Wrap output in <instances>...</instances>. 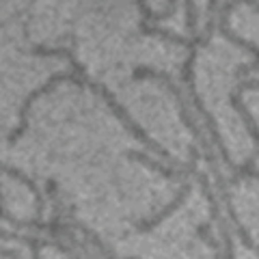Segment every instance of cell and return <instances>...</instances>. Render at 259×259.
Listing matches in <instances>:
<instances>
[{"label": "cell", "instance_id": "obj_6", "mask_svg": "<svg viewBox=\"0 0 259 259\" xmlns=\"http://www.w3.org/2000/svg\"><path fill=\"white\" fill-rule=\"evenodd\" d=\"M197 233H199V238L205 242V244H209L214 248V253H216V259H223V246H221V242H218L212 233H209V225H201L199 229H197Z\"/></svg>", "mask_w": 259, "mask_h": 259}, {"label": "cell", "instance_id": "obj_4", "mask_svg": "<svg viewBox=\"0 0 259 259\" xmlns=\"http://www.w3.org/2000/svg\"><path fill=\"white\" fill-rule=\"evenodd\" d=\"M59 82H74V84H78V87H84V78H80L78 74H54L48 82L41 87V89H37V91H32L28 97H26V102H24V106H22V110H20V127H15L13 132H11V143H15L20 139V136L24 134V130H26V125H28V110H30V106H32V102L37 100V97H41L44 93H48V91H52V89L59 84Z\"/></svg>", "mask_w": 259, "mask_h": 259}, {"label": "cell", "instance_id": "obj_3", "mask_svg": "<svg viewBox=\"0 0 259 259\" xmlns=\"http://www.w3.org/2000/svg\"><path fill=\"white\" fill-rule=\"evenodd\" d=\"M82 78H84V87L89 84V89H91V91L100 93V95L104 97V100H106V104H108V106L112 108V112H115V115H117V117L121 119V123H123V125H125V127L130 130V132H132V134L136 136V139H139L141 143H145V145H147V147H149V149H151L153 153H158V156H160L162 160H164V162H168V164H175V166H180V162H177V160H173V156H171V153H168L166 149H162V147H160V145H158L156 141H151L149 136L145 134L143 130H141L139 125H136L132 119H130V115H127V112H125L123 108L119 106V104H117V100H115V97L110 95V91H108L106 87H102V84H95V82H91V80L87 78V74H84Z\"/></svg>", "mask_w": 259, "mask_h": 259}, {"label": "cell", "instance_id": "obj_2", "mask_svg": "<svg viewBox=\"0 0 259 259\" xmlns=\"http://www.w3.org/2000/svg\"><path fill=\"white\" fill-rule=\"evenodd\" d=\"M194 59H197V48H192L190 54H188V59H186V63H184L182 80H184V84H186V89H188V93H190L192 106L197 108V112H199L201 117H203V123H205V127H207V134H209V139H212V143L218 147L221 160L231 168V171H236L238 166L233 164V160H231V156H229V151H227V147H225V143H223V139H221V132H218V125H216L214 117L203 108V102H201V97L197 95V89H194V80H192V63H194Z\"/></svg>", "mask_w": 259, "mask_h": 259}, {"label": "cell", "instance_id": "obj_1", "mask_svg": "<svg viewBox=\"0 0 259 259\" xmlns=\"http://www.w3.org/2000/svg\"><path fill=\"white\" fill-rule=\"evenodd\" d=\"M132 78H134V80H145V78L164 80L166 87L171 89V93L177 97V104H180V112H182V121H184V125L190 130L192 136H194V141L199 143V147H201V158L205 160V164L209 166V171H212V175H214V182H216V192H218V194H229V182H227L225 177H223V173H221V166H218V162H216V153H214V149H212V145H209L207 136H205L203 132H201L199 125L194 123V119L190 117V112H188V104H186V100H184L182 91H180V89H177V87L173 84L171 76H168V74H162V71H153V69L143 67V69H136Z\"/></svg>", "mask_w": 259, "mask_h": 259}, {"label": "cell", "instance_id": "obj_5", "mask_svg": "<svg viewBox=\"0 0 259 259\" xmlns=\"http://www.w3.org/2000/svg\"><path fill=\"white\" fill-rule=\"evenodd\" d=\"M190 192H192V184H190L188 180H182V188H180V192H177L175 197H173L171 203H168L164 209H162V212H158V214L153 216V218H149V221H143V223H139V225L134 227V229L139 231V233H145V231L153 229V227H158L162 221H166V218L171 216L173 212H177V209H180V205L184 203L186 199L190 197Z\"/></svg>", "mask_w": 259, "mask_h": 259}]
</instances>
